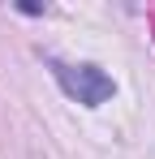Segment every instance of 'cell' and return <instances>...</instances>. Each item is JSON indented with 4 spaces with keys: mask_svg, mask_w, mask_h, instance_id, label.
<instances>
[{
    "mask_svg": "<svg viewBox=\"0 0 155 159\" xmlns=\"http://www.w3.org/2000/svg\"><path fill=\"white\" fill-rule=\"evenodd\" d=\"M52 69H56L60 90L69 99H78L82 107H99L116 95V82L108 78L99 65H60V60H52Z\"/></svg>",
    "mask_w": 155,
    "mask_h": 159,
    "instance_id": "cell-1",
    "label": "cell"
}]
</instances>
